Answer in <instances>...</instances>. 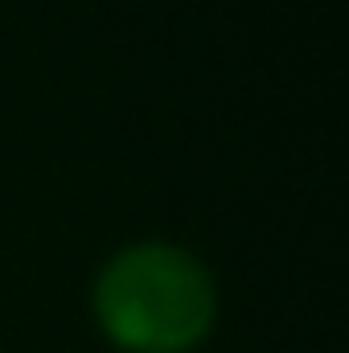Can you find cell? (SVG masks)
Segmentation results:
<instances>
[{
	"instance_id": "cell-1",
	"label": "cell",
	"mask_w": 349,
	"mask_h": 353,
	"mask_svg": "<svg viewBox=\"0 0 349 353\" xmlns=\"http://www.w3.org/2000/svg\"><path fill=\"white\" fill-rule=\"evenodd\" d=\"M99 312L123 345L169 353L210 325V283L201 267L173 247H136L107 267Z\"/></svg>"
}]
</instances>
